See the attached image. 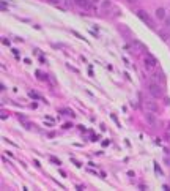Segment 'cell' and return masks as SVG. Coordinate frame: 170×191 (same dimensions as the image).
Returning a JSON list of instances; mask_svg holds the SVG:
<instances>
[{
    "label": "cell",
    "instance_id": "obj_4",
    "mask_svg": "<svg viewBox=\"0 0 170 191\" xmlns=\"http://www.w3.org/2000/svg\"><path fill=\"white\" fill-rule=\"evenodd\" d=\"M143 62H145V65H147L148 68L156 66V59H154L153 56H150V54H148V56H145V60H143Z\"/></svg>",
    "mask_w": 170,
    "mask_h": 191
},
{
    "label": "cell",
    "instance_id": "obj_15",
    "mask_svg": "<svg viewBox=\"0 0 170 191\" xmlns=\"http://www.w3.org/2000/svg\"><path fill=\"white\" fill-rule=\"evenodd\" d=\"M159 35H161V36H162L164 39H168V35H165V32H161Z\"/></svg>",
    "mask_w": 170,
    "mask_h": 191
},
{
    "label": "cell",
    "instance_id": "obj_9",
    "mask_svg": "<svg viewBox=\"0 0 170 191\" xmlns=\"http://www.w3.org/2000/svg\"><path fill=\"white\" fill-rule=\"evenodd\" d=\"M112 6V3L109 2V0H104V2H102V10H109Z\"/></svg>",
    "mask_w": 170,
    "mask_h": 191
},
{
    "label": "cell",
    "instance_id": "obj_3",
    "mask_svg": "<svg viewBox=\"0 0 170 191\" xmlns=\"http://www.w3.org/2000/svg\"><path fill=\"white\" fill-rule=\"evenodd\" d=\"M137 16H139V18H140V19H142L143 22H145V24H148L150 27L153 25V22H151V18L148 16V13H147V11H143V10H139V11H137Z\"/></svg>",
    "mask_w": 170,
    "mask_h": 191
},
{
    "label": "cell",
    "instance_id": "obj_8",
    "mask_svg": "<svg viewBox=\"0 0 170 191\" xmlns=\"http://www.w3.org/2000/svg\"><path fill=\"white\" fill-rule=\"evenodd\" d=\"M153 77H154V81H161V82H164V81H165V79H164V73H162V71H158V73H156Z\"/></svg>",
    "mask_w": 170,
    "mask_h": 191
},
{
    "label": "cell",
    "instance_id": "obj_6",
    "mask_svg": "<svg viewBox=\"0 0 170 191\" xmlns=\"http://www.w3.org/2000/svg\"><path fill=\"white\" fill-rule=\"evenodd\" d=\"M74 3L77 6H81V8H90V2H88V0H74Z\"/></svg>",
    "mask_w": 170,
    "mask_h": 191
},
{
    "label": "cell",
    "instance_id": "obj_13",
    "mask_svg": "<svg viewBox=\"0 0 170 191\" xmlns=\"http://www.w3.org/2000/svg\"><path fill=\"white\" fill-rule=\"evenodd\" d=\"M36 76H38V79H46V74H43L41 71H36Z\"/></svg>",
    "mask_w": 170,
    "mask_h": 191
},
{
    "label": "cell",
    "instance_id": "obj_5",
    "mask_svg": "<svg viewBox=\"0 0 170 191\" xmlns=\"http://www.w3.org/2000/svg\"><path fill=\"white\" fill-rule=\"evenodd\" d=\"M145 118H147L148 123H150V125H153V127H154L156 123H158V120H156V117L153 115V112H147V114H145Z\"/></svg>",
    "mask_w": 170,
    "mask_h": 191
},
{
    "label": "cell",
    "instance_id": "obj_1",
    "mask_svg": "<svg viewBox=\"0 0 170 191\" xmlns=\"http://www.w3.org/2000/svg\"><path fill=\"white\" fill-rule=\"evenodd\" d=\"M148 90H150V93H151V97H154V98H161L162 97V89L156 84V82H151L150 85H148Z\"/></svg>",
    "mask_w": 170,
    "mask_h": 191
},
{
    "label": "cell",
    "instance_id": "obj_17",
    "mask_svg": "<svg viewBox=\"0 0 170 191\" xmlns=\"http://www.w3.org/2000/svg\"><path fill=\"white\" fill-rule=\"evenodd\" d=\"M128 2H129V3H136V0H128Z\"/></svg>",
    "mask_w": 170,
    "mask_h": 191
},
{
    "label": "cell",
    "instance_id": "obj_16",
    "mask_svg": "<svg viewBox=\"0 0 170 191\" xmlns=\"http://www.w3.org/2000/svg\"><path fill=\"white\" fill-rule=\"evenodd\" d=\"M49 2H50V3H57V2H58V0H49Z\"/></svg>",
    "mask_w": 170,
    "mask_h": 191
},
{
    "label": "cell",
    "instance_id": "obj_12",
    "mask_svg": "<svg viewBox=\"0 0 170 191\" xmlns=\"http://www.w3.org/2000/svg\"><path fill=\"white\" fill-rule=\"evenodd\" d=\"M63 3H65V6H66V8H71V5H73L71 0H63Z\"/></svg>",
    "mask_w": 170,
    "mask_h": 191
},
{
    "label": "cell",
    "instance_id": "obj_7",
    "mask_svg": "<svg viewBox=\"0 0 170 191\" xmlns=\"http://www.w3.org/2000/svg\"><path fill=\"white\" fill-rule=\"evenodd\" d=\"M156 18H158V19H165V10L164 8L156 10Z\"/></svg>",
    "mask_w": 170,
    "mask_h": 191
},
{
    "label": "cell",
    "instance_id": "obj_14",
    "mask_svg": "<svg viewBox=\"0 0 170 191\" xmlns=\"http://www.w3.org/2000/svg\"><path fill=\"white\" fill-rule=\"evenodd\" d=\"M165 27H167V29L170 30V16H168V18L165 19Z\"/></svg>",
    "mask_w": 170,
    "mask_h": 191
},
{
    "label": "cell",
    "instance_id": "obj_10",
    "mask_svg": "<svg viewBox=\"0 0 170 191\" xmlns=\"http://www.w3.org/2000/svg\"><path fill=\"white\" fill-rule=\"evenodd\" d=\"M29 95H30V97H32V98H35V100H40V98H41V97H40V95H38L36 92H33V90H30V92H29Z\"/></svg>",
    "mask_w": 170,
    "mask_h": 191
},
{
    "label": "cell",
    "instance_id": "obj_2",
    "mask_svg": "<svg viewBox=\"0 0 170 191\" xmlns=\"http://www.w3.org/2000/svg\"><path fill=\"white\" fill-rule=\"evenodd\" d=\"M145 109H147L148 112H158L159 111V106H158V103L153 101V100H147L145 101Z\"/></svg>",
    "mask_w": 170,
    "mask_h": 191
},
{
    "label": "cell",
    "instance_id": "obj_11",
    "mask_svg": "<svg viewBox=\"0 0 170 191\" xmlns=\"http://www.w3.org/2000/svg\"><path fill=\"white\" fill-rule=\"evenodd\" d=\"M132 44H134V46H136V48H137V49H143V44H142V43H140V41H134V43H132Z\"/></svg>",
    "mask_w": 170,
    "mask_h": 191
}]
</instances>
